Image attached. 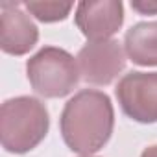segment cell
<instances>
[{
  "label": "cell",
  "instance_id": "1",
  "mask_svg": "<svg viewBox=\"0 0 157 157\" xmlns=\"http://www.w3.org/2000/svg\"><path fill=\"white\" fill-rule=\"evenodd\" d=\"M115 128V109L111 98L96 89L76 93L63 107L59 129L65 144L82 155L102 150Z\"/></svg>",
  "mask_w": 157,
  "mask_h": 157
},
{
  "label": "cell",
  "instance_id": "2",
  "mask_svg": "<svg viewBox=\"0 0 157 157\" xmlns=\"http://www.w3.org/2000/svg\"><path fill=\"white\" fill-rule=\"evenodd\" d=\"M50 115L33 96L10 98L0 107V142L6 151L26 153L46 137Z\"/></svg>",
  "mask_w": 157,
  "mask_h": 157
},
{
  "label": "cell",
  "instance_id": "3",
  "mask_svg": "<svg viewBox=\"0 0 157 157\" xmlns=\"http://www.w3.org/2000/svg\"><path fill=\"white\" fill-rule=\"evenodd\" d=\"M32 89L44 98H63L80 82V67L74 56L57 46H43L26 63Z\"/></svg>",
  "mask_w": 157,
  "mask_h": 157
},
{
  "label": "cell",
  "instance_id": "4",
  "mask_svg": "<svg viewBox=\"0 0 157 157\" xmlns=\"http://www.w3.org/2000/svg\"><path fill=\"white\" fill-rule=\"evenodd\" d=\"M115 93L124 115L131 120L157 122V72H129L122 76Z\"/></svg>",
  "mask_w": 157,
  "mask_h": 157
},
{
  "label": "cell",
  "instance_id": "5",
  "mask_svg": "<svg viewBox=\"0 0 157 157\" xmlns=\"http://www.w3.org/2000/svg\"><path fill=\"white\" fill-rule=\"evenodd\" d=\"M82 80L91 85H109L126 67V50L115 39L87 43L78 52Z\"/></svg>",
  "mask_w": 157,
  "mask_h": 157
},
{
  "label": "cell",
  "instance_id": "6",
  "mask_svg": "<svg viewBox=\"0 0 157 157\" xmlns=\"http://www.w3.org/2000/svg\"><path fill=\"white\" fill-rule=\"evenodd\" d=\"M74 21L89 43L109 41L124 24V4L118 0L80 2Z\"/></svg>",
  "mask_w": 157,
  "mask_h": 157
},
{
  "label": "cell",
  "instance_id": "7",
  "mask_svg": "<svg viewBox=\"0 0 157 157\" xmlns=\"http://www.w3.org/2000/svg\"><path fill=\"white\" fill-rule=\"evenodd\" d=\"M22 6L0 2V48L10 56H24L39 41V28Z\"/></svg>",
  "mask_w": 157,
  "mask_h": 157
},
{
  "label": "cell",
  "instance_id": "8",
  "mask_svg": "<svg viewBox=\"0 0 157 157\" xmlns=\"http://www.w3.org/2000/svg\"><path fill=\"white\" fill-rule=\"evenodd\" d=\"M126 56L140 67H157V21L139 22L126 32Z\"/></svg>",
  "mask_w": 157,
  "mask_h": 157
},
{
  "label": "cell",
  "instance_id": "9",
  "mask_svg": "<svg viewBox=\"0 0 157 157\" xmlns=\"http://www.w3.org/2000/svg\"><path fill=\"white\" fill-rule=\"evenodd\" d=\"M24 8L41 22H59L65 21L74 4L72 2H24Z\"/></svg>",
  "mask_w": 157,
  "mask_h": 157
},
{
  "label": "cell",
  "instance_id": "10",
  "mask_svg": "<svg viewBox=\"0 0 157 157\" xmlns=\"http://www.w3.org/2000/svg\"><path fill=\"white\" fill-rule=\"evenodd\" d=\"M131 8L140 15H157V0H135Z\"/></svg>",
  "mask_w": 157,
  "mask_h": 157
},
{
  "label": "cell",
  "instance_id": "11",
  "mask_svg": "<svg viewBox=\"0 0 157 157\" xmlns=\"http://www.w3.org/2000/svg\"><path fill=\"white\" fill-rule=\"evenodd\" d=\"M140 157H157V144H153V146H148L142 153H140Z\"/></svg>",
  "mask_w": 157,
  "mask_h": 157
},
{
  "label": "cell",
  "instance_id": "12",
  "mask_svg": "<svg viewBox=\"0 0 157 157\" xmlns=\"http://www.w3.org/2000/svg\"><path fill=\"white\" fill-rule=\"evenodd\" d=\"M83 157H91V155H83Z\"/></svg>",
  "mask_w": 157,
  "mask_h": 157
}]
</instances>
